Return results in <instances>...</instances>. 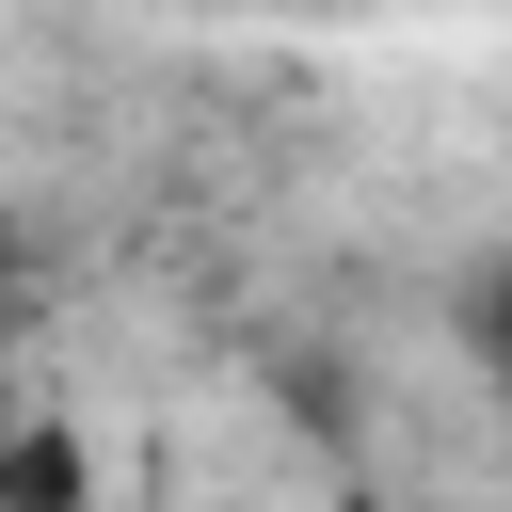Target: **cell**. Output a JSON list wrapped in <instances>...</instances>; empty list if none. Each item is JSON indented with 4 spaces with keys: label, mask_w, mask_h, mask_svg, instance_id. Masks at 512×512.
<instances>
[{
    "label": "cell",
    "mask_w": 512,
    "mask_h": 512,
    "mask_svg": "<svg viewBox=\"0 0 512 512\" xmlns=\"http://www.w3.org/2000/svg\"><path fill=\"white\" fill-rule=\"evenodd\" d=\"M80 496H96L80 432L64 416H0V512H80Z\"/></svg>",
    "instance_id": "6da1fadb"
}]
</instances>
